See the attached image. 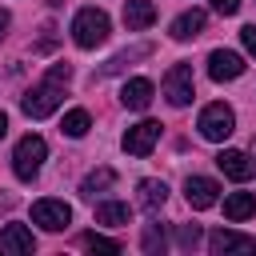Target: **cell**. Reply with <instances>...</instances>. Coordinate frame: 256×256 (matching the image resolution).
<instances>
[{
  "instance_id": "obj_1",
  "label": "cell",
  "mask_w": 256,
  "mask_h": 256,
  "mask_svg": "<svg viewBox=\"0 0 256 256\" xmlns=\"http://www.w3.org/2000/svg\"><path fill=\"white\" fill-rule=\"evenodd\" d=\"M68 80H72V68H68V64H52L48 76H44L32 92H24V100H20L24 116H28V120H44V116H52V112L60 108V100H64Z\"/></svg>"
},
{
  "instance_id": "obj_2",
  "label": "cell",
  "mask_w": 256,
  "mask_h": 256,
  "mask_svg": "<svg viewBox=\"0 0 256 256\" xmlns=\"http://www.w3.org/2000/svg\"><path fill=\"white\" fill-rule=\"evenodd\" d=\"M108 32H112V24H108V12L104 8H80L72 16V40L80 48H100L108 40Z\"/></svg>"
},
{
  "instance_id": "obj_3",
  "label": "cell",
  "mask_w": 256,
  "mask_h": 256,
  "mask_svg": "<svg viewBox=\"0 0 256 256\" xmlns=\"http://www.w3.org/2000/svg\"><path fill=\"white\" fill-rule=\"evenodd\" d=\"M44 156H48V140L36 136V132H28V136L16 144V152H12V172H16L20 180H36Z\"/></svg>"
},
{
  "instance_id": "obj_4",
  "label": "cell",
  "mask_w": 256,
  "mask_h": 256,
  "mask_svg": "<svg viewBox=\"0 0 256 256\" xmlns=\"http://www.w3.org/2000/svg\"><path fill=\"white\" fill-rule=\"evenodd\" d=\"M200 136L204 140H212V144H224L228 136H232V128H236V112L228 108V104H208L204 112H200Z\"/></svg>"
},
{
  "instance_id": "obj_5",
  "label": "cell",
  "mask_w": 256,
  "mask_h": 256,
  "mask_svg": "<svg viewBox=\"0 0 256 256\" xmlns=\"http://www.w3.org/2000/svg\"><path fill=\"white\" fill-rule=\"evenodd\" d=\"M164 96H168V104H172V108L192 104V96H196L192 64H172V68H168V76H164Z\"/></svg>"
},
{
  "instance_id": "obj_6",
  "label": "cell",
  "mask_w": 256,
  "mask_h": 256,
  "mask_svg": "<svg viewBox=\"0 0 256 256\" xmlns=\"http://www.w3.org/2000/svg\"><path fill=\"white\" fill-rule=\"evenodd\" d=\"M32 224H40L44 232H60L72 224V208L64 200H36L32 204Z\"/></svg>"
},
{
  "instance_id": "obj_7",
  "label": "cell",
  "mask_w": 256,
  "mask_h": 256,
  "mask_svg": "<svg viewBox=\"0 0 256 256\" xmlns=\"http://www.w3.org/2000/svg\"><path fill=\"white\" fill-rule=\"evenodd\" d=\"M156 140H160V124L156 120H140V124H132L128 132H124V152L128 156H148L152 148H156Z\"/></svg>"
},
{
  "instance_id": "obj_8",
  "label": "cell",
  "mask_w": 256,
  "mask_h": 256,
  "mask_svg": "<svg viewBox=\"0 0 256 256\" xmlns=\"http://www.w3.org/2000/svg\"><path fill=\"white\" fill-rule=\"evenodd\" d=\"M208 252L212 256H228V252H256V236H244V232H232V228H220L208 236Z\"/></svg>"
},
{
  "instance_id": "obj_9",
  "label": "cell",
  "mask_w": 256,
  "mask_h": 256,
  "mask_svg": "<svg viewBox=\"0 0 256 256\" xmlns=\"http://www.w3.org/2000/svg\"><path fill=\"white\" fill-rule=\"evenodd\" d=\"M240 72H244V56H240V52L216 48V52L208 56V76H212L216 84H224V80H236Z\"/></svg>"
},
{
  "instance_id": "obj_10",
  "label": "cell",
  "mask_w": 256,
  "mask_h": 256,
  "mask_svg": "<svg viewBox=\"0 0 256 256\" xmlns=\"http://www.w3.org/2000/svg\"><path fill=\"white\" fill-rule=\"evenodd\" d=\"M184 196H188L192 208H212L220 200V184L212 176H188L184 180Z\"/></svg>"
},
{
  "instance_id": "obj_11",
  "label": "cell",
  "mask_w": 256,
  "mask_h": 256,
  "mask_svg": "<svg viewBox=\"0 0 256 256\" xmlns=\"http://www.w3.org/2000/svg\"><path fill=\"white\" fill-rule=\"evenodd\" d=\"M36 248V236L24 228V224H4L0 228V252L4 256H24Z\"/></svg>"
},
{
  "instance_id": "obj_12",
  "label": "cell",
  "mask_w": 256,
  "mask_h": 256,
  "mask_svg": "<svg viewBox=\"0 0 256 256\" xmlns=\"http://www.w3.org/2000/svg\"><path fill=\"white\" fill-rule=\"evenodd\" d=\"M152 80H144V76H132V80H124V88H120V104L124 108H132V112H144L148 104H152Z\"/></svg>"
},
{
  "instance_id": "obj_13",
  "label": "cell",
  "mask_w": 256,
  "mask_h": 256,
  "mask_svg": "<svg viewBox=\"0 0 256 256\" xmlns=\"http://www.w3.org/2000/svg\"><path fill=\"white\" fill-rule=\"evenodd\" d=\"M216 164H220V172H224L228 180H248V176L256 172V164H252L244 152H236V148H224V152L216 156Z\"/></svg>"
},
{
  "instance_id": "obj_14",
  "label": "cell",
  "mask_w": 256,
  "mask_h": 256,
  "mask_svg": "<svg viewBox=\"0 0 256 256\" xmlns=\"http://www.w3.org/2000/svg\"><path fill=\"white\" fill-rule=\"evenodd\" d=\"M152 20H156V4L152 0H124V24H128V32H144V28H152Z\"/></svg>"
},
{
  "instance_id": "obj_15",
  "label": "cell",
  "mask_w": 256,
  "mask_h": 256,
  "mask_svg": "<svg viewBox=\"0 0 256 256\" xmlns=\"http://www.w3.org/2000/svg\"><path fill=\"white\" fill-rule=\"evenodd\" d=\"M204 12L200 8H188V12H180L176 20H172V40H192V36H200L204 32Z\"/></svg>"
},
{
  "instance_id": "obj_16",
  "label": "cell",
  "mask_w": 256,
  "mask_h": 256,
  "mask_svg": "<svg viewBox=\"0 0 256 256\" xmlns=\"http://www.w3.org/2000/svg\"><path fill=\"white\" fill-rule=\"evenodd\" d=\"M96 224H108V228L132 224V208L124 200H104V204H96Z\"/></svg>"
},
{
  "instance_id": "obj_17",
  "label": "cell",
  "mask_w": 256,
  "mask_h": 256,
  "mask_svg": "<svg viewBox=\"0 0 256 256\" xmlns=\"http://www.w3.org/2000/svg\"><path fill=\"white\" fill-rule=\"evenodd\" d=\"M112 184H116V172H112V168H92V172L80 180V196L96 200V192H108Z\"/></svg>"
},
{
  "instance_id": "obj_18",
  "label": "cell",
  "mask_w": 256,
  "mask_h": 256,
  "mask_svg": "<svg viewBox=\"0 0 256 256\" xmlns=\"http://www.w3.org/2000/svg\"><path fill=\"white\" fill-rule=\"evenodd\" d=\"M140 208H148V212H160L164 208V200H168V184L164 180H140Z\"/></svg>"
},
{
  "instance_id": "obj_19",
  "label": "cell",
  "mask_w": 256,
  "mask_h": 256,
  "mask_svg": "<svg viewBox=\"0 0 256 256\" xmlns=\"http://www.w3.org/2000/svg\"><path fill=\"white\" fill-rule=\"evenodd\" d=\"M224 216H228V220H248V216H256V192H232V196L224 200Z\"/></svg>"
},
{
  "instance_id": "obj_20",
  "label": "cell",
  "mask_w": 256,
  "mask_h": 256,
  "mask_svg": "<svg viewBox=\"0 0 256 256\" xmlns=\"http://www.w3.org/2000/svg\"><path fill=\"white\" fill-rule=\"evenodd\" d=\"M88 128H92V116H88L84 108H72V112H64V124H60V132H64V136L80 140V136H88Z\"/></svg>"
},
{
  "instance_id": "obj_21",
  "label": "cell",
  "mask_w": 256,
  "mask_h": 256,
  "mask_svg": "<svg viewBox=\"0 0 256 256\" xmlns=\"http://www.w3.org/2000/svg\"><path fill=\"white\" fill-rule=\"evenodd\" d=\"M164 248H168L164 228H160V224H148V228H144V252H148V256H160Z\"/></svg>"
},
{
  "instance_id": "obj_22",
  "label": "cell",
  "mask_w": 256,
  "mask_h": 256,
  "mask_svg": "<svg viewBox=\"0 0 256 256\" xmlns=\"http://www.w3.org/2000/svg\"><path fill=\"white\" fill-rule=\"evenodd\" d=\"M80 244H84L88 252H120V240H112V236H100V232H88Z\"/></svg>"
},
{
  "instance_id": "obj_23",
  "label": "cell",
  "mask_w": 256,
  "mask_h": 256,
  "mask_svg": "<svg viewBox=\"0 0 256 256\" xmlns=\"http://www.w3.org/2000/svg\"><path fill=\"white\" fill-rule=\"evenodd\" d=\"M176 240H180V248H196V244H200V228H196V224H184V228L176 232Z\"/></svg>"
},
{
  "instance_id": "obj_24",
  "label": "cell",
  "mask_w": 256,
  "mask_h": 256,
  "mask_svg": "<svg viewBox=\"0 0 256 256\" xmlns=\"http://www.w3.org/2000/svg\"><path fill=\"white\" fill-rule=\"evenodd\" d=\"M240 40H244L248 56H256V24H244V28H240Z\"/></svg>"
},
{
  "instance_id": "obj_25",
  "label": "cell",
  "mask_w": 256,
  "mask_h": 256,
  "mask_svg": "<svg viewBox=\"0 0 256 256\" xmlns=\"http://www.w3.org/2000/svg\"><path fill=\"white\" fill-rule=\"evenodd\" d=\"M212 8H216L220 16H236V12H240V0H212Z\"/></svg>"
},
{
  "instance_id": "obj_26",
  "label": "cell",
  "mask_w": 256,
  "mask_h": 256,
  "mask_svg": "<svg viewBox=\"0 0 256 256\" xmlns=\"http://www.w3.org/2000/svg\"><path fill=\"white\" fill-rule=\"evenodd\" d=\"M8 24H12V16H8L4 8H0V40H4V32H8Z\"/></svg>"
},
{
  "instance_id": "obj_27",
  "label": "cell",
  "mask_w": 256,
  "mask_h": 256,
  "mask_svg": "<svg viewBox=\"0 0 256 256\" xmlns=\"http://www.w3.org/2000/svg\"><path fill=\"white\" fill-rule=\"evenodd\" d=\"M4 132H8V116L0 112V140H4Z\"/></svg>"
}]
</instances>
